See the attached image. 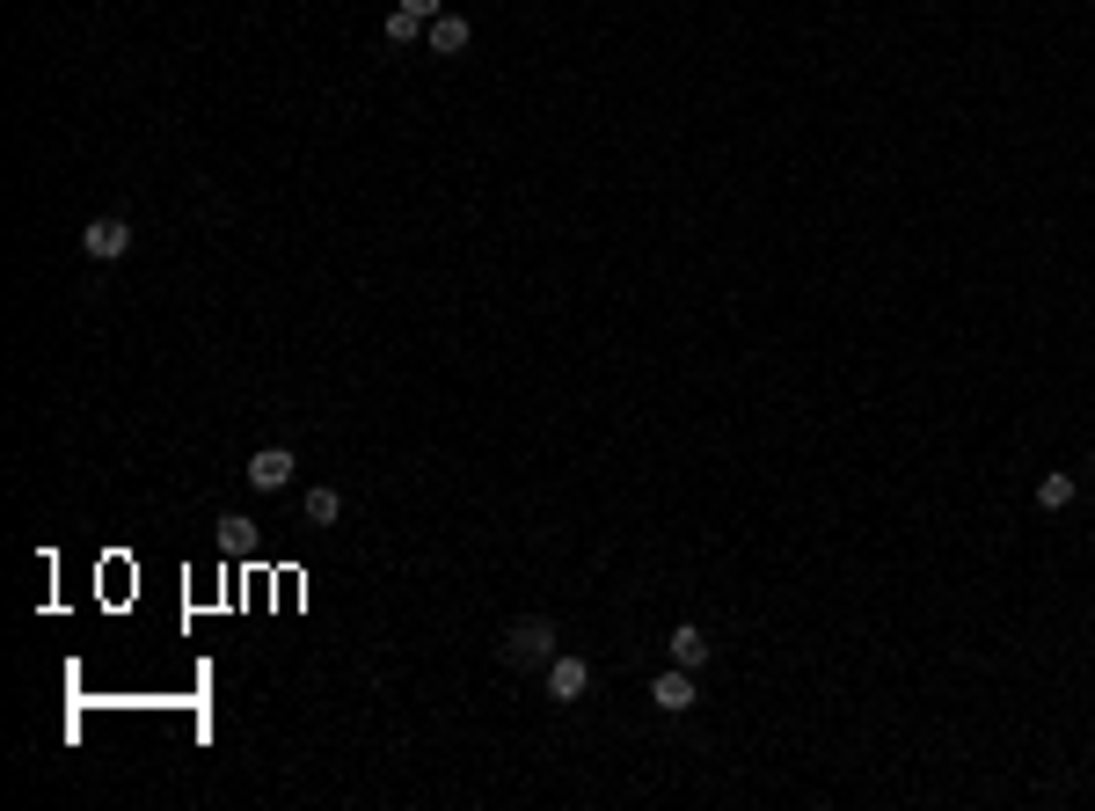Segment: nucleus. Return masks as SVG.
Masks as SVG:
<instances>
[{
	"label": "nucleus",
	"instance_id": "obj_1",
	"mask_svg": "<svg viewBox=\"0 0 1095 811\" xmlns=\"http://www.w3.org/2000/svg\"><path fill=\"white\" fill-rule=\"evenodd\" d=\"M497 651H504V665H548V658H556V621H548V615L511 621Z\"/></svg>",
	"mask_w": 1095,
	"mask_h": 811
},
{
	"label": "nucleus",
	"instance_id": "obj_13",
	"mask_svg": "<svg viewBox=\"0 0 1095 811\" xmlns=\"http://www.w3.org/2000/svg\"><path fill=\"white\" fill-rule=\"evenodd\" d=\"M1088 468H1095V461H1088Z\"/></svg>",
	"mask_w": 1095,
	"mask_h": 811
},
{
	"label": "nucleus",
	"instance_id": "obj_5",
	"mask_svg": "<svg viewBox=\"0 0 1095 811\" xmlns=\"http://www.w3.org/2000/svg\"><path fill=\"white\" fill-rule=\"evenodd\" d=\"M650 702H657L665 716H686L694 702H702V694H694V673H686V665H672V673H657V680H650Z\"/></svg>",
	"mask_w": 1095,
	"mask_h": 811
},
{
	"label": "nucleus",
	"instance_id": "obj_6",
	"mask_svg": "<svg viewBox=\"0 0 1095 811\" xmlns=\"http://www.w3.org/2000/svg\"><path fill=\"white\" fill-rule=\"evenodd\" d=\"M424 45H431V51H446V59H461V51L475 45V23H467V15H431Z\"/></svg>",
	"mask_w": 1095,
	"mask_h": 811
},
{
	"label": "nucleus",
	"instance_id": "obj_10",
	"mask_svg": "<svg viewBox=\"0 0 1095 811\" xmlns=\"http://www.w3.org/2000/svg\"><path fill=\"white\" fill-rule=\"evenodd\" d=\"M424 29H431V23H416L410 8H394V15H388V45L402 51V45H416V37H424Z\"/></svg>",
	"mask_w": 1095,
	"mask_h": 811
},
{
	"label": "nucleus",
	"instance_id": "obj_3",
	"mask_svg": "<svg viewBox=\"0 0 1095 811\" xmlns=\"http://www.w3.org/2000/svg\"><path fill=\"white\" fill-rule=\"evenodd\" d=\"M292 468H300V461H292V446H256L248 468H242V483L270 497V491H285V483H292Z\"/></svg>",
	"mask_w": 1095,
	"mask_h": 811
},
{
	"label": "nucleus",
	"instance_id": "obj_4",
	"mask_svg": "<svg viewBox=\"0 0 1095 811\" xmlns=\"http://www.w3.org/2000/svg\"><path fill=\"white\" fill-rule=\"evenodd\" d=\"M548 694H556V702H577V694H592V665H584L577 651H556V658H548Z\"/></svg>",
	"mask_w": 1095,
	"mask_h": 811
},
{
	"label": "nucleus",
	"instance_id": "obj_8",
	"mask_svg": "<svg viewBox=\"0 0 1095 811\" xmlns=\"http://www.w3.org/2000/svg\"><path fill=\"white\" fill-rule=\"evenodd\" d=\"M672 665H686V673H694V665H708V637L694 629V621H680V629H672Z\"/></svg>",
	"mask_w": 1095,
	"mask_h": 811
},
{
	"label": "nucleus",
	"instance_id": "obj_12",
	"mask_svg": "<svg viewBox=\"0 0 1095 811\" xmlns=\"http://www.w3.org/2000/svg\"><path fill=\"white\" fill-rule=\"evenodd\" d=\"M394 8H410L416 23H431V15H446V0H394Z\"/></svg>",
	"mask_w": 1095,
	"mask_h": 811
},
{
	"label": "nucleus",
	"instance_id": "obj_7",
	"mask_svg": "<svg viewBox=\"0 0 1095 811\" xmlns=\"http://www.w3.org/2000/svg\"><path fill=\"white\" fill-rule=\"evenodd\" d=\"M300 512H307V526H337V519H343V491H337V483H315V491L300 497Z\"/></svg>",
	"mask_w": 1095,
	"mask_h": 811
},
{
	"label": "nucleus",
	"instance_id": "obj_11",
	"mask_svg": "<svg viewBox=\"0 0 1095 811\" xmlns=\"http://www.w3.org/2000/svg\"><path fill=\"white\" fill-rule=\"evenodd\" d=\"M219 526H227V548H248V541H256V526H248V519H219Z\"/></svg>",
	"mask_w": 1095,
	"mask_h": 811
},
{
	"label": "nucleus",
	"instance_id": "obj_2",
	"mask_svg": "<svg viewBox=\"0 0 1095 811\" xmlns=\"http://www.w3.org/2000/svg\"><path fill=\"white\" fill-rule=\"evenodd\" d=\"M81 249H88L96 264H118L124 249H132V220H124V213H96V220L81 227Z\"/></svg>",
	"mask_w": 1095,
	"mask_h": 811
},
{
	"label": "nucleus",
	"instance_id": "obj_9",
	"mask_svg": "<svg viewBox=\"0 0 1095 811\" xmlns=\"http://www.w3.org/2000/svg\"><path fill=\"white\" fill-rule=\"evenodd\" d=\"M1037 505H1045V512H1067V505H1073V475H1067V468H1051L1045 483H1037Z\"/></svg>",
	"mask_w": 1095,
	"mask_h": 811
}]
</instances>
